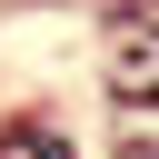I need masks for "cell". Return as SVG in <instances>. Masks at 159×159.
I'll use <instances>...</instances> for the list:
<instances>
[{"mask_svg":"<svg viewBox=\"0 0 159 159\" xmlns=\"http://www.w3.org/2000/svg\"><path fill=\"white\" fill-rule=\"evenodd\" d=\"M109 80H119V99H139V109H149V89H159V40H149V30H129V40L109 50Z\"/></svg>","mask_w":159,"mask_h":159,"instance_id":"1","label":"cell"},{"mask_svg":"<svg viewBox=\"0 0 159 159\" xmlns=\"http://www.w3.org/2000/svg\"><path fill=\"white\" fill-rule=\"evenodd\" d=\"M119 159H149V129H129V139H119Z\"/></svg>","mask_w":159,"mask_h":159,"instance_id":"2","label":"cell"}]
</instances>
